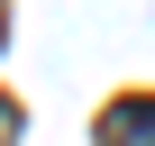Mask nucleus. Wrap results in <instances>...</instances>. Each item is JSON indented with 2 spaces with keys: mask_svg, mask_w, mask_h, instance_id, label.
<instances>
[{
  "mask_svg": "<svg viewBox=\"0 0 155 146\" xmlns=\"http://www.w3.org/2000/svg\"><path fill=\"white\" fill-rule=\"evenodd\" d=\"M101 146H155V91H128L101 110Z\"/></svg>",
  "mask_w": 155,
  "mask_h": 146,
  "instance_id": "f257e3e1",
  "label": "nucleus"
}]
</instances>
